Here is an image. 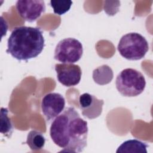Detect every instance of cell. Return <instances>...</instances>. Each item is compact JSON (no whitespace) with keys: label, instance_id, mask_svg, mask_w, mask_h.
I'll list each match as a JSON object with an SVG mask.
<instances>
[{"label":"cell","instance_id":"3957f363","mask_svg":"<svg viewBox=\"0 0 153 153\" xmlns=\"http://www.w3.org/2000/svg\"><path fill=\"white\" fill-rule=\"evenodd\" d=\"M118 92L125 97H135L140 94L146 87L143 75L133 68H126L117 75L115 81Z\"/></svg>","mask_w":153,"mask_h":153},{"label":"cell","instance_id":"ba28073f","mask_svg":"<svg viewBox=\"0 0 153 153\" xmlns=\"http://www.w3.org/2000/svg\"><path fill=\"white\" fill-rule=\"evenodd\" d=\"M59 82L66 87H74L80 82L81 69L74 63H57L54 66Z\"/></svg>","mask_w":153,"mask_h":153},{"label":"cell","instance_id":"8992f818","mask_svg":"<svg viewBox=\"0 0 153 153\" xmlns=\"http://www.w3.org/2000/svg\"><path fill=\"white\" fill-rule=\"evenodd\" d=\"M41 106L42 112L46 120L50 121L64 110L65 99L60 93H47L42 99Z\"/></svg>","mask_w":153,"mask_h":153},{"label":"cell","instance_id":"7a4b0ae2","mask_svg":"<svg viewBox=\"0 0 153 153\" xmlns=\"http://www.w3.org/2000/svg\"><path fill=\"white\" fill-rule=\"evenodd\" d=\"M44 46L43 32L39 27L18 26L8 39L6 52L18 60L27 61L39 55Z\"/></svg>","mask_w":153,"mask_h":153},{"label":"cell","instance_id":"30bf717a","mask_svg":"<svg viewBox=\"0 0 153 153\" xmlns=\"http://www.w3.org/2000/svg\"><path fill=\"white\" fill-rule=\"evenodd\" d=\"M148 145L137 139H130L122 143L117 153H147Z\"/></svg>","mask_w":153,"mask_h":153},{"label":"cell","instance_id":"7c38bea8","mask_svg":"<svg viewBox=\"0 0 153 153\" xmlns=\"http://www.w3.org/2000/svg\"><path fill=\"white\" fill-rule=\"evenodd\" d=\"M26 143L33 151L40 150L45 145V138L39 131L32 130L27 134Z\"/></svg>","mask_w":153,"mask_h":153},{"label":"cell","instance_id":"5bb4252c","mask_svg":"<svg viewBox=\"0 0 153 153\" xmlns=\"http://www.w3.org/2000/svg\"><path fill=\"white\" fill-rule=\"evenodd\" d=\"M72 4L71 1H50V6L53 8L54 13L57 15L61 16L68 12Z\"/></svg>","mask_w":153,"mask_h":153},{"label":"cell","instance_id":"9c48e42d","mask_svg":"<svg viewBox=\"0 0 153 153\" xmlns=\"http://www.w3.org/2000/svg\"><path fill=\"white\" fill-rule=\"evenodd\" d=\"M79 103L82 115L87 118H96L102 112L104 101L88 93L79 96Z\"/></svg>","mask_w":153,"mask_h":153},{"label":"cell","instance_id":"52a82bcc","mask_svg":"<svg viewBox=\"0 0 153 153\" xmlns=\"http://www.w3.org/2000/svg\"><path fill=\"white\" fill-rule=\"evenodd\" d=\"M16 7L20 16L29 22L36 21L45 11V4L42 0H19Z\"/></svg>","mask_w":153,"mask_h":153},{"label":"cell","instance_id":"8fae6325","mask_svg":"<svg viewBox=\"0 0 153 153\" xmlns=\"http://www.w3.org/2000/svg\"><path fill=\"white\" fill-rule=\"evenodd\" d=\"M93 79L97 84L103 85L111 82L114 77L113 71L107 65H103L93 71Z\"/></svg>","mask_w":153,"mask_h":153},{"label":"cell","instance_id":"6da1fadb","mask_svg":"<svg viewBox=\"0 0 153 153\" xmlns=\"http://www.w3.org/2000/svg\"><path fill=\"white\" fill-rule=\"evenodd\" d=\"M87 122L74 107H67L53 121L50 134L63 152H81L87 145Z\"/></svg>","mask_w":153,"mask_h":153},{"label":"cell","instance_id":"4fadbf2b","mask_svg":"<svg viewBox=\"0 0 153 153\" xmlns=\"http://www.w3.org/2000/svg\"><path fill=\"white\" fill-rule=\"evenodd\" d=\"M8 113L7 108H1L0 131L5 136L10 138L13 131V126L10 118L8 116Z\"/></svg>","mask_w":153,"mask_h":153},{"label":"cell","instance_id":"5b68a950","mask_svg":"<svg viewBox=\"0 0 153 153\" xmlns=\"http://www.w3.org/2000/svg\"><path fill=\"white\" fill-rule=\"evenodd\" d=\"M82 54L83 47L81 42L74 38H67L57 43L54 58L62 63H74L80 60Z\"/></svg>","mask_w":153,"mask_h":153},{"label":"cell","instance_id":"277c9868","mask_svg":"<svg viewBox=\"0 0 153 153\" xmlns=\"http://www.w3.org/2000/svg\"><path fill=\"white\" fill-rule=\"evenodd\" d=\"M117 49L124 58L129 60H138L145 57L149 50V44L140 33L130 32L121 38Z\"/></svg>","mask_w":153,"mask_h":153}]
</instances>
